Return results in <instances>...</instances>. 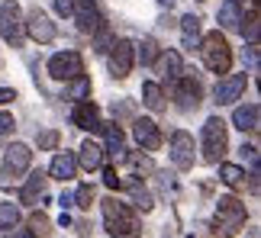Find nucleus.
Returning a JSON list of instances; mask_svg holds the SVG:
<instances>
[{
  "mask_svg": "<svg viewBox=\"0 0 261 238\" xmlns=\"http://www.w3.org/2000/svg\"><path fill=\"white\" fill-rule=\"evenodd\" d=\"M200 55H203V65L213 74L226 77L232 71V45H229V39L219 33V29H213V33H206L200 39Z\"/></svg>",
  "mask_w": 261,
  "mask_h": 238,
  "instance_id": "1",
  "label": "nucleus"
},
{
  "mask_svg": "<svg viewBox=\"0 0 261 238\" xmlns=\"http://www.w3.org/2000/svg\"><path fill=\"white\" fill-rule=\"evenodd\" d=\"M248 210L239 196H219L216 200V219H213V235L216 238H232L245 225Z\"/></svg>",
  "mask_w": 261,
  "mask_h": 238,
  "instance_id": "2",
  "label": "nucleus"
},
{
  "mask_svg": "<svg viewBox=\"0 0 261 238\" xmlns=\"http://www.w3.org/2000/svg\"><path fill=\"white\" fill-rule=\"evenodd\" d=\"M200 148H203V161L219 164L229 152V126L223 116H210L203 123V135H200Z\"/></svg>",
  "mask_w": 261,
  "mask_h": 238,
  "instance_id": "3",
  "label": "nucleus"
},
{
  "mask_svg": "<svg viewBox=\"0 0 261 238\" xmlns=\"http://www.w3.org/2000/svg\"><path fill=\"white\" fill-rule=\"evenodd\" d=\"M103 225L113 238H136L139 235V219L126 203H119L116 196L103 200Z\"/></svg>",
  "mask_w": 261,
  "mask_h": 238,
  "instance_id": "4",
  "label": "nucleus"
},
{
  "mask_svg": "<svg viewBox=\"0 0 261 238\" xmlns=\"http://www.w3.org/2000/svg\"><path fill=\"white\" fill-rule=\"evenodd\" d=\"M0 36L13 48H23V42H26V16H23L16 0H7L0 7Z\"/></svg>",
  "mask_w": 261,
  "mask_h": 238,
  "instance_id": "5",
  "label": "nucleus"
},
{
  "mask_svg": "<svg viewBox=\"0 0 261 238\" xmlns=\"http://www.w3.org/2000/svg\"><path fill=\"white\" fill-rule=\"evenodd\" d=\"M171 97H174V103H177V110H197L200 100H203V84H200V77L197 74H187V71H180L174 81H171Z\"/></svg>",
  "mask_w": 261,
  "mask_h": 238,
  "instance_id": "6",
  "label": "nucleus"
},
{
  "mask_svg": "<svg viewBox=\"0 0 261 238\" xmlns=\"http://www.w3.org/2000/svg\"><path fill=\"white\" fill-rule=\"evenodd\" d=\"M29 164H33V148L23 145V142H13L7 148L4 155V167H0V177H4V184L10 187V181H16V177H23L29 171Z\"/></svg>",
  "mask_w": 261,
  "mask_h": 238,
  "instance_id": "7",
  "label": "nucleus"
},
{
  "mask_svg": "<svg viewBox=\"0 0 261 238\" xmlns=\"http://www.w3.org/2000/svg\"><path fill=\"white\" fill-rule=\"evenodd\" d=\"M48 77H55V81H77V77H84V58L77 52H58L48 58Z\"/></svg>",
  "mask_w": 261,
  "mask_h": 238,
  "instance_id": "8",
  "label": "nucleus"
},
{
  "mask_svg": "<svg viewBox=\"0 0 261 238\" xmlns=\"http://www.w3.org/2000/svg\"><path fill=\"white\" fill-rule=\"evenodd\" d=\"M110 74L116 77V81H126L129 71H133L136 65V42H129V39H116L113 48H110Z\"/></svg>",
  "mask_w": 261,
  "mask_h": 238,
  "instance_id": "9",
  "label": "nucleus"
},
{
  "mask_svg": "<svg viewBox=\"0 0 261 238\" xmlns=\"http://www.w3.org/2000/svg\"><path fill=\"white\" fill-rule=\"evenodd\" d=\"M168 148H171V164L177 171H190V167H194L197 158H194V138H190V132H184V129L171 132Z\"/></svg>",
  "mask_w": 261,
  "mask_h": 238,
  "instance_id": "10",
  "label": "nucleus"
},
{
  "mask_svg": "<svg viewBox=\"0 0 261 238\" xmlns=\"http://www.w3.org/2000/svg\"><path fill=\"white\" fill-rule=\"evenodd\" d=\"M26 36H33L39 45H48V42H55L58 29H55L52 19H48L45 10L33 7V10H29V16H26Z\"/></svg>",
  "mask_w": 261,
  "mask_h": 238,
  "instance_id": "11",
  "label": "nucleus"
},
{
  "mask_svg": "<svg viewBox=\"0 0 261 238\" xmlns=\"http://www.w3.org/2000/svg\"><path fill=\"white\" fill-rule=\"evenodd\" d=\"M245 84H248V77H245V74H226V77H219L216 87H213L216 103H219V106H232L239 97H242Z\"/></svg>",
  "mask_w": 261,
  "mask_h": 238,
  "instance_id": "12",
  "label": "nucleus"
},
{
  "mask_svg": "<svg viewBox=\"0 0 261 238\" xmlns=\"http://www.w3.org/2000/svg\"><path fill=\"white\" fill-rule=\"evenodd\" d=\"M133 135H136V142H139L142 152H158V148L165 145V135H162V129H158L155 119H136Z\"/></svg>",
  "mask_w": 261,
  "mask_h": 238,
  "instance_id": "13",
  "label": "nucleus"
},
{
  "mask_svg": "<svg viewBox=\"0 0 261 238\" xmlns=\"http://www.w3.org/2000/svg\"><path fill=\"white\" fill-rule=\"evenodd\" d=\"M71 16H74V23H77V29H81L84 36H94L97 26L103 23V16H100V7L94 4V0H77Z\"/></svg>",
  "mask_w": 261,
  "mask_h": 238,
  "instance_id": "14",
  "label": "nucleus"
},
{
  "mask_svg": "<svg viewBox=\"0 0 261 238\" xmlns=\"http://www.w3.org/2000/svg\"><path fill=\"white\" fill-rule=\"evenodd\" d=\"M71 123L84 132H97L100 129V106L94 100H77L71 110Z\"/></svg>",
  "mask_w": 261,
  "mask_h": 238,
  "instance_id": "15",
  "label": "nucleus"
},
{
  "mask_svg": "<svg viewBox=\"0 0 261 238\" xmlns=\"http://www.w3.org/2000/svg\"><path fill=\"white\" fill-rule=\"evenodd\" d=\"M100 129H103V135H107L103 155H110L113 161H126V135H123V129H119V123H100Z\"/></svg>",
  "mask_w": 261,
  "mask_h": 238,
  "instance_id": "16",
  "label": "nucleus"
},
{
  "mask_svg": "<svg viewBox=\"0 0 261 238\" xmlns=\"http://www.w3.org/2000/svg\"><path fill=\"white\" fill-rule=\"evenodd\" d=\"M45 184H48L45 171H33V174L26 177L23 190H19V203H26V206H36V203L45 196Z\"/></svg>",
  "mask_w": 261,
  "mask_h": 238,
  "instance_id": "17",
  "label": "nucleus"
},
{
  "mask_svg": "<svg viewBox=\"0 0 261 238\" xmlns=\"http://www.w3.org/2000/svg\"><path fill=\"white\" fill-rule=\"evenodd\" d=\"M232 123H236V129H242V132H252V135H258V129H261V106H258V103L236 106V113H232Z\"/></svg>",
  "mask_w": 261,
  "mask_h": 238,
  "instance_id": "18",
  "label": "nucleus"
},
{
  "mask_svg": "<svg viewBox=\"0 0 261 238\" xmlns=\"http://www.w3.org/2000/svg\"><path fill=\"white\" fill-rule=\"evenodd\" d=\"M77 164L84 167V171H100L103 167V145H97L94 138H87V142H81V148H77Z\"/></svg>",
  "mask_w": 261,
  "mask_h": 238,
  "instance_id": "19",
  "label": "nucleus"
},
{
  "mask_svg": "<svg viewBox=\"0 0 261 238\" xmlns=\"http://www.w3.org/2000/svg\"><path fill=\"white\" fill-rule=\"evenodd\" d=\"M74 174H77V161H74L71 152H58L52 158V164H48V177H55V181H62V184H68Z\"/></svg>",
  "mask_w": 261,
  "mask_h": 238,
  "instance_id": "20",
  "label": "nucleus"
},
{
  "mask_svg": "<svg viewBox=\"0 0 261 238\" xmlns=\"http://www.w3.org/2000/svg\"><path fill=\"white\" fill-rule=\"evenodd\" d=\"M219 26L229 29V33H239V26H242V4L239 0H223L219 4Z\"/></svg>",
  "mask_w": 261,
  "mask_h": 238,
  "instance_id": "21",
  "label": "nucleus"
},
{
  "mask_svg": "<svg viewBox=\"0 0 261 238\" xmlns=\"http://www.w3.org/2000/svg\"><path fill=\"white\" fill-rule=\"evenodd\" d=\"M180 39H184V48H187V52L200 48V16L187 13L184 19H180Z\"/></svg>",
  "mask_w": 261,
  "mask_h": 238,
  "instance_id": "22",
  "label": "nucleus"
},
{
  "mask_svg": "<svg viewBox=\"0 0 261 238\" xmlns=\"http://www.w3.org/2000/svg\"><path fill=\"white\" fill-rule=\"evenodd\" d=\"M142 103H145L152 113H162V110H165V91H162V84L145 81V84H142Z\"/></svg>",
  "mask_w": 261,
  "mask_h": 238,
  "instance_id": "23",
  "label": "nucleus"
},
{
  "mask_svg": "<svg viewBox=\"0 0 261 238\" xmlns=\"http://www.w3.org/2000/svg\"><path fill=\"white\" fill-rule=\"evenodd\" d=\"M155 65H158V71H162V77H165V81H174V77L180 74V55L174 52V48H168V52H162Z\"/></svg>",
  "mask_w": 261,
  "mask_h": 238,
  "instance_id": "24",
  "label": "nucleus"
},
{
  "mask_svg": "<svg viewBox=\"0 0 261 238\" xmlns=\"http://www.w3.org/2000/svg\"><path fill=\"white\" fill-rule=\"evenodd\" d=\"M119 187H129L133 190V200H136V210H142V213H152V206H155V200H152V193L142 187V181L139 177H133V181H126V184H119Z\"/></svg>",
  "mask_w": 261,
  "mask_h": 238,
  "instance_id": "25",
  "label": "nucleus"
},
{
  "mask_svg": "<svg viewBox=\"0 0 261 238\" xmlns=\"http://www.w3.org/2000/svg\"><path fill=\"white\" fill-rule=\"evenodd\" d=\"M219 177H223V184L232 187V190H245V171L239 164H219Z\"/></svg>",
  "mask_w": 261,
  "mask_h": 238,
  "instance_id": "26",
  "label": "nucleus"
},
{
  "mask_svg": "<svg viewBox=\"0 0 261 238\" xmlns=\"http://www.w3.org/2000/svg\"><path fill=\"white\" fill-rule=\"evenodd\" d=\"M158 55H162V48H158L155 39H142V42L136 45V58H139L142 65H155Z\"/></svg>",
  "mask_w": 261,
  "mask_h": 238,
  "instance_id": "27",
  "label": "nucleus"
},
{
  "mask_svg": "<svg viewBox=\"0 0 261 238\" xmlns=\"http://www.w3.org/2000/svg\"><path fill=\"white\" fill-rule=\"evenodd\" d=\"M113 42H116L113 29H110L107 23H100V26H97V33H94V48H97L100 55H107L110 48H113Z\"/></svg>",
  "mask_w": 261,
  "mask_h": 238,
  "instance_id": "28",
  "label": "nucleus"
},
{
  "mask_svg": "<svg viewBox=\"0 0 261 238\" xmlns=\"http://www.w3.org/2000/svg\"><path fill=\"white\" fill-rule=\"evenodd\" d=\"M239 33L248 36V45H258V10H248V16H242Z\"/></svg>",
  "mask_w": 261,
  "mask_h": 238,
  "instance_id": "29",
  "label": "nucleus"
},
{
  "mask_svg": "<svg viewBox=\"0 0 261 238\" xmlns=\"http://www.w3.org/2000/svg\"><path fill=\"white\" fill-rule=\"evenodd\" d=\"M26 232H33L36 238H45L48 232H52V219H48L45 213H33L29 216V229Z\"/></svg>",
  "mask_w": 261,
  "mask_h": 238,
  "instance_id": "30",
  "label": "nucleus"
},
{
  "mask_svg": "<svg viewBox=\"0 0 261 238\" xmlns=\"http://www.w3.org/2000/svg\"><path fill=\"white\" fill-rule=\"evenodd\" d=\"M19 222V206L16 203H0V229H13Z\"/></svg>",
  "mask_w": 261,
  "mask_h": 238,
  "instance_id": "31",
  "label": "nucleus"
},
{
  "mask_svg": "<svg viewBox=\"0 0 261 238\" xmlns=\"http://www.w3.org/2000/svg\"><path fill=\"white\" fill-rule=\"evenodd\" d=\"M36 142H39V152H55L58 142H62V135H58L55 129H45V132L36 135Z\"/></svg>",
  "mask_w": 261,
  "mask_h": 238,
  "instance_id": "32",
  "label": "nucleus"
},
{
  "mask_svg": "<svg viewBox=\"0 0 261 238\" xmlns=\"http://www.w3.org/2000/svg\"><path fill=\"white\" fill-rule=\"evenodd\" d=\"M74 206L77 210H90V206H94V187L90 184H81L74 190Z\"/></svg>",
  "mask_w": 261,
  "mask_h": 238,
  "instance_id": "33",
  "label": "nucleus"
},
{
  "mask_svg": "<svg viewBox=\"0 0 261 238\" xmlns=\"http://www.w3.org/2000/svg\"><path fill=\"white\" fill-rule=\"evenodd\" d=\"M13 129H16L13 113H0V145H7V138L13 135Z\"/></svg>",
  "mask_w": 261,
  "mask_h": 238,
  "instance_id": "34",
  "label": "nucleus"
},
{
  "mask_svg": "<svg viewBox=\"0 0 261 238\" xmlns=\"http://www.w3.org/2000/svg\"><path fill=\"white\" fill-rule=\"evenodd\" d=\"M71 97H74V100H87V97H90V81H87V77L71 81Z\"/></svg>",
  "mask_w": 261,
  "mask_h": 238,
  "instance_id": "35",
  "label": "nucleus"
},
{
  "mask_svg": "<svg viewBox=\"0 0 261 238\" xmlns=\"http://www.w3.org/2000/svg\"><path fill=\"white\" fill-rule=\"evenodd\" d=\"M103 184L110 187V190H119V184H123V181H119L116 167H107V164H103Z\"/></svg>",
  "mask_w": 261,
  "mask_h": 238,
  "instance_id": "36",
  "label": "nucleus"
},
{
  "mask_svg": "<svg viewBox=\"0 0 261 238\" xmlns=\"http://www.w3.org/2000/svg\"><path fill=\"white\" fill-rule=\"evenodd\" d=\"M74 4H77V0H55L58 16H71V13H74Z\"/></svg>",
  "mask_w": 261,
  "mask_h": 238,
  "instance_id": "37",
  "label": "nucleus"
},
{
  "mask_svg": "<svg viewBox=\"0 0 261 238\" xmlns=\"http://www.w3.org/2000/svg\"><path fill=\"white\" fill-rule=\"evenodd\" d=\"M248 68L252 74H258V45H248Z\"/></svg>",
  "mask_w": 261,
  "mask_h": 238,
  "instance_id": "38",
  "label": "nucleus"
},
{
  "mask_svg": "<svg viewBox=\"0 0 261 238\" xmlns=\"http://www.w3.org/2000/svg\"><path fill=\"white\" fill-rule=\"evenodd\" d=\"M10 100H16V91H10V87H0V106L10 103Z\"/></svg>",
  "mask_w": 261,
  "mask_h": 238,
  "instance_id": "39",
  "label": "nucleus"
},
{
  "mask_svg": "<svg viewBox=\"0 0 261 238\" xmlns=\"http://www.w3.org/2000/svg\"><path fill=\"white\" fill-rule=\"evenodd\" d=\"M58 203H62V210H68V206H74V196L71 193H62V200H58Z\"/></svg>",
  "mask_w": 261,
  "mask_h": 238,
  "instance_id": "40",
  "label": "nucleus"
},
{
  "mask_svg": "<svg viewBox=\"0 0 261 238\" xmlns=\"http://www.w3.org/2000/svg\"><path fill=\"white\" fill-rule=\"evenodd\" d=\"M13 238H36V235H33V232H26V229H23V232H16Z\"/></svg>",
  "mask_w": 261,
  "mask_h": 238,
  "instance_id": "41",
  "label": "nucleus"
},
{
  "mask_svg": "<svg viewBox=\"0 0 261 238\" xmlns=\"http://www.w3.org/2000/svg\"><path fill=\"white\" fill-rule=\"evenodd\" d=\"M158 4H162V7H174L177 0H158Z\"/></svg>",
  "mask_w": 261,
  "mask_h": 238,
  "instance_id": "42",
  "label": "nucleus"
},
{
  "mask_svg": "<svg viewBox=\"0 0 261 238\" xmlns=\"http://www.w3.org/2000/svg\"><path fill=\"white\" fill-rule=\"evenodd\" d=\"M187 238H194V235H187Z\"/></svg>",
  "mask_w": 261,
  "mask_h": 238,
  "instance_id": "43",
  "label": "nucleus"
}]
</instances>
